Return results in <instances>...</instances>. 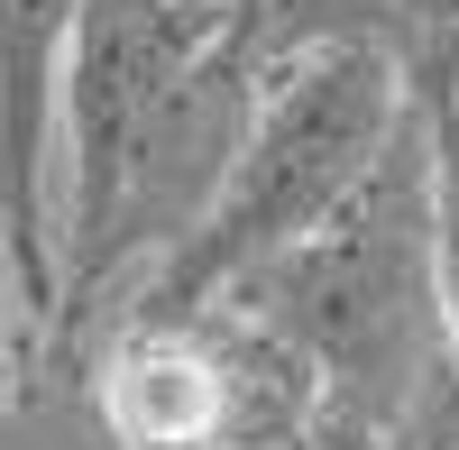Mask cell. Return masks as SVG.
Here are the masks:
<instances>
[{"label": "cell", "instance_id": "6da1fadb", "mask_svg": "<svg viewBox=\"0 0 459 450\" xmlns=\"http://www.w3.org/2000/svg\"><path fill=\"white\" fill-rule=\"evenodd\" d=\"M239 0H83L65 74V294L47 368L92 350V322L129 276L147 285L203 230L266 101Z\"/></svg>", "mask_w": 459, "mask_h": 450}, {"label": "cell", "instance_id": "7a4b0ae2", "mask_svg": "<svg viewBox=\"0 0 459 450\" xmlns=\"http://www.w3.org/2000/svg\"><path fill=\"white\" fill-rule=\"evenodd\" d=\"M221 304L276 322L322 368L331 404L377 423H404L423 386L450 368L441 341V166L423 120H404L368 184L340 203L313 239L266 257Z\"/></svg>", "mask_w": 459, "mask_h": 450}, {"label": "cell", "instance_id": "3957f363", "mask_svg": "<svg viewBox=\"0 0 459 450\" xmlns=\"http://www.w3.org/2000/svg\"><path fill=\"white\" fill-rule=\"evenodd\" d=\"M413 120V92L395 56L377 47H303L266 74V101L248 120V147L230 166L221 203L203 212V230L184 239L157 276H147L120 313H203L230 285H248L266 257H285L294 239H313L322 221L368 184V166L395 147Z\"/></svg>", "mask_w": 459, "mask_h": 450}, {"label": "cell", "instance_id": "277c9868", "mask_svg": "<svg viewBox=\"0 0 459 450\" xmlns=\"http://www.w3.org/2000/svg\"><path fill=\"white\" fill-rule=\"evenodd\" d=\"M83 395L110 450H294L331 404L322 368L239 304L110 313Z\"/></svg>", "mask_w": 459, "mask_h": 450}, {"label": "cell", "instance_id": "5b68a950", "mask_svg": "<svg viewBox=\"0 0 459 450\" xmlns=\"http://www.w3.org/2000/svg\"><path fill=\"white\" fill-rule=\"evenodd\" d=\"M83 0H0V276L19 294L28 350L47 359L65 294V74Z\"/></svg>", "mask_w": 459, "mask_h": 450}, {"label": "cell", "instance_id": "8992f818", "mask_svg": "<svg viewBox=\"0 0 459 450\" xmlns=\"http://www.w3.org/2000/svg\"><path fill=\"white\" fill-rule=\"evenodd\" d=\"M404 92H413V120H423L432 138V166H441V194L459 203V37L432 56H413L404 65Z\"/></svg>", "mask_w": 459, "mask_h": 450}, {"label": "cell", "instance_id": "52a82bcc", "mask_svg": "<svg viewBox=\"0 0 459 450\" xmlns=\"http://www.w3.org/2000/svg\"><path fill=\"white\" fill-rule=\"evenodd\" d=\"M404 450H459V368H441L423 404L404 414Z\"/></svg>", "mask_w": 459, "mask_h": 450}, {"label": "cell", "instance_id": "ba28073f", "mask_svg": "<svg viewBox=\"0 0 459 450\" xmlns=\"http://www.w3.org/2000/svg\"><path fill=\"white\" fill-rule=\"evenodd\" d=\"M441 341H450V368H459V203L441 194Z\"/></svg>", "mask_w": 459, "mask_h": 450}, {"label": "cell", "instance_id": "9c48e42d", "mask_svg": "<svg viewBox=\"0 0 459 450\" xmlns=\"http://www.w3.org/2000/svg\"><path fill=\"white\" fill-rule=\"evenodd\" d=\"M10 368H37V350H28L19 294H10V276H0V404H10Z\"/></svg>", "mask_w": 459, "mask_h": 450}, {"label": "cell", "instance_id": "30bf717a", "mask_svg": "<svg viewBox=\"0 0 459 450\" xmlns=\"http://www.w3.org/2000/svg\"><path fill=\"white\" fill-rule=\"evenodd\" d=\"M303 10H322V0H239V19L266 37V28H285V19H303Z\"/></svg>", "mask_w": 459, "mask_h": 450}, {"label": "cell", "instance_id": "8fae6325", "mask_svg": "<svg viewBox=\"0 0 459 450\" xmlns=\"http://www.w3.org/2000/svg\"><path fill=\"white\" fill-rule=\"evenodd\" d=\"M101 450H110V441H101Z\"/></svg>", "mask_w": 459, "mask_h": 450}, {"label": "cell", "instance_id": "7c38bea8", "mask_svg": "<svg viewBox=\"0 0 459 450\" xmlns=\"http://www.w3.org/2000/svg\"><path fill=\"white\" fill-rule=\"evenodd\" d=\"M294 450H303V441H294Z\"/></svg>", "mask_w": 459, "mask_h": 450}]
</instances>
